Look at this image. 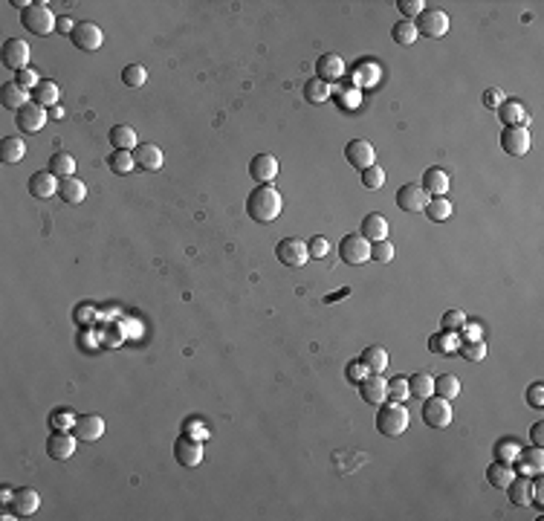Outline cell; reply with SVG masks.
<instances>
[{"mask_svg":"<svg viewBox=\"0 0 544 521\" xmlns=\"http://www.w3.org/2000/svg\"><path fill=\"white\" fill-rule=\"evenodd\" d=\"M281 206H284V200L276 186H258L247 197V211L258 223H272L281 214Z\"/></svg>","mask_w":544,"mask_h":521,"instance_id":"cell-1","label":"cell"},{"mask_svg":"<svg viewBox=\"0 0 544 521\" xmlns=\"http://www.w3.org/2000/svg\"><path fill=\"white\" fill-rule=\"evenodd\" d=\"M408 423H411V417H408L403 403L391 400V403H382L379 411H377V428H379V435H385V438H400L408 428Z\"/></svg>","mask_w":544,"mask_h":521,"instance_id":"cell-2","label":"cell"},{"mask_svg":"<svg viewBox=\"0 0 544 521\" xmlns=\"http://www.w3.org/2000/svg\"><path fill=\"white\" fill-rule=\"evenodd\" d=\"M20 26L26 29V33H32V35H49V33H55L58 18L52 15L49 6L32 4L26 12H20Z\"/></svg>","mask_w":544,"mask_h":521,"instance_id":"cell-3","label":"cell"},{"mask_svg":"<svg viewBox=\"0 0 544 521\" xmlns=\"http://www.w3.org/2000/svg\"><path fill=\"white\" fill-rule=\"evenodd\" d=\"M414 26H417V35L443 38L449 33V15L443 9H422L420 18L414 21Z\"/></svg>","mask_w":544,"mask_h":521,"instance_id":"cell-4","label":"cell"},{"mask_svg":"<svg viewBox=\"0 0 544 521\" xmlns=\"http://www.w3.org/2000/svg\"><path fill=\"white\" fill-rule=\"evenodd\" d=\"M422 423L432 428H446L451 423V403L443 400V397H426L422 400Z\"/></svg>","mask_w":544,"mask_h":521,"instance_id":"cell-5","label":"cell"},{"mask_svg":"<svg viewBox=\"0 0 544 521\" xmlns=\"http://www.w3.org/2000/svg\"><path fill=\"white\" fill-rule=\"evenodd\" d=\"M339 255H342L345 264L359 267V264L371 261V243L362 238V235H345L342 243H339Z\"/></svg>","mask_w":544,"mask_h":521,"instance_id":"cell-6","label":"cell"},{"mask_svg":"<svg viewBox=\"0 0 544 521\" xmlns=\"http://www.w3.org/2000/svg\"><path fill=\"white\" fill-rule=\"evenodd\" d=\"M276 255L284 267H304L310 261V252H307V243L301 238H284L278 247H276Z\"/></svg>","mask_w":544,"mask_h":521,"instance_id":"cell-7","label":"cell"},{"mask_svg":"<svg viewBox=\"0 0 544 521\" xmlns=\"http://www.w3.org/2000/svg\"><path fill=\"white\" fill-rule=\"evenodd\" d=\"M70 41H73V47H76V49H81V52H96V49L102 47L105 35H102V29H99L96 23L84 21V23H76Z\"/></svg>","mask_w":544,"mask_h":521,"instance_id":"cell-8","label":"cell"},{"mask_svg":"<svg viewBox=\"0 0 544 521\" xmlns=\"http://www.w3.org/2000/svg\"><path fill=\"white\" fill-rule=\"evenodd\" d=\"M345 160H348L356 171H365V168L377 165V151H374V145H371L368 139H353V142H348V148H345Z\"/></svg>","mask_w":544,"mask_h":521,"instance_id":"cell-9","label":"cell"},{"mask_svg":"<svg viewBox=\"0 0 544 521\" xmlns=\"http://www.w3.org/2000/svg\"><path fill=\"white\" fill-rule=\"evenodd\" d=\"M174 457H177V464L179 467H186V469H197L203 464V443L194 440V438H179L174 443Z\"/></svg>","mask_w":544,"mask_h":521,"instance_id":"cell-10","label":"cell"},{"mask_svg":"<svg viewBox=\"0 0 544 521\" xmlns=\"http://www.w3.org/2000/svg\"><path fill=\"white\" fill-rule=\"evenodd\" d=\"M9 510L12 515L18 518H29V515H35L41 510V496L35 493L32 486H23V489H15V496L9 501Z\"/></svg>","mask_w":544,"mask_h":521,"instance_id":"cell-11","label":"cell"},{"mask_svg":"<svg viewBox=\"0 0 544 521\" xmlns=\"http://www.w3.org/2000/svg\"><path fill=\"white\" fill-rule=\"evenodd\" d=\"M15 122L23 134H38L44 125H47V110L38 105V102H29L26 107H20L15 113Z\"/></svg>","mask_w":544,"mask_h":521,"instance_id":"cell-12","label":"cell"},{"mask_svg":"<svg viewBox=\"0 0 544 521\" xmlns=\"http://www.w3.org/2000/svg\"><path fill=\"white\" fill-rule=\"evenodd\" d=\"M4 64L9 70H15V73L29 67V44L23 38H9L4 44Z\"/></svg>","mask_w":544,"mask_h":521,"instance_id":"cell-13","label":"cell"},{"mask_svg":"<svg viewBox=\"0 0 544 521\" xmlns=\"http://www.w3.org/2000/svg\"><path fill=\"white\" fill-rule=\"evenodd\" d=\"M278 174V160L272 154H258L249 160V177L258 182V186H269Z\"/></svg>","mask_w":544,"mask_h":521,"instance_id":"cell-14","label":"cell"},{"mask_svg":"<svg viewBox=\"0 0 544 521\" xmlns=\"http://www.w3.org/2000/svg\"><path fill=\"white\" fill-rule=\"evenodd\" d=\"M342 76H345V61H342V55H336V52H324V55L316 61V78H321L324 84H330V81H342Z\"/></svg>","mask_w":544,"mask_h":521,"instance_id":"cell-15","label":"cell"},{"mask_svg":"<svg viewBox=\"0 0 544 521\" xmlns=\"http://www.w3.org/2000/svg\"><path fill=\"white\" fill-rule=\"evenodd\" d=\"M76 435L70 432H52L49 440H47V455L52 457V461H67V457L76 455Z\"/></svg>","mask_w":544,"mask_h":521,"instance_id":"cell-16","label":"cell"},{"mask_svg":"<svg viewBox=\"0 0 544 521\" xmlns=\"http://www.w3.org/2000/svg\"><path fill=\"white\" fill-rule=\"evenodd\" d=\"M501 145L509 157H524L530 151V131L527 128H504Z\"/></svg>","mask_w":544,"mask_h":521,"instance_id":"cell-17","label":"cell"},{"mask_svg":"<svg viewBox=\"0 0 544 521\" xmlns=\"http://www.w3.org/2000/svg\"><path fill=\"white\" fill-rule=\"evenodd\" d=\"M58 180L52 171H35L32 177H29V194L38 197V200H47L52 194H58Z\"/></svg>","mask_w":544,"mask_h":521,"instance_id":"cell-18","label":"cell"},{"mask_svg":"<svg viewBox=\"0 0 544 521\" xmlns=\"http://www.w3.org/2000/svg\"><path fill=\"white\" fill-rule=\"evenodd\" d=\"M426 203H429V194L422 192L420 186H414V182H406V186L397 192V206L403 209V211H422L426 209Z\"/></svg>","mask_w":544,"mask_h":521,"instance_id":"cell-19","label":"cell"},{"mask_svg":"<svg viewBox=\"0 0 544 521\" xmlns=\"http://www.w3.org/2000/svg\"><path fill=\"white\" fill-rule=\"evenodd\" d=\"M359 391H362V400L371 403V406H382L388 400V382L379 377V374H371L359 382Z\"/></svg>","mask_w":544,"mask_h":521,"instance_id":"cell-20","label":"cell"},{"mask_svg":"<svg viewBox=\"0 0 544 521\" xmlns=\"http://www.w3.org/2000/svg\"><path fill=\"white\" fill-rule=\"evenodd\" d=\"M73 435L78 438V440H99L102 435H105V420L99 417V414H84V417H78L76 420V426H73Z\"/></svg>","mask_w":544,"mask_h":521,"instance_id":"cell-21","label":"cell"},{"mask_svg":"<svg viewBox=\"0 0 544 521\" xmlns=\"http://www.w3.org/2000/svg\"><path fill=\"white\" fill-rule=\"evenodd\" d=\"M498 116H501V122L507 128H527L530 125V113L524 110V105L521 102H504L501 107H498Z\"/></svg>","mask_w":544,"mask_h":521,"instance_id":"cell-22","label":"cell"},{"mask_svg":"<svg viewBox=\"0 0 544 521\" xmlns=\"http://www.w3.org/2000/svg\"><path fill=\"white\" fill-rule=\"evenodd\" d=\"M507 496L516 507H527L533 501V481L530 475H516L509 484H507Z\"/></svg>","mask_w":544,"mask_h":521,"instance_id":"cell-23","label":"cell"},{"mask_svg":"<svg viewBox=\"0 0 544 521\" xmlns=\"http://www.w3.org/2000/svg\"><path fill=\"white\" fill-rule=\"evenodd\" d=\"M134 160H136L139 171H160L162 168V151L157 145H136Z\"/></svg>","mask_w":544,"mask_h":521,"instance_id":"cell-24","label":"cell"},{"mask_svg":"<svg viewBox=\"0 0 544 521\" xmlns=\"http://www.w3.org/2000/svg\"><path fill=\"white\" fill-rule=\"evenodd\" d=\"M362 238H365L368 243H377V240H388V221L382 218L379 211L374 214H365V221H362Z\"/></svg>","mask_w":544,"mask_h":521,"instance_id":"cell-25","label":"cell"},{"mask_svg":"<svg viewBox=\"0 0 544 521\" xmlns=\"http://www.w3.org/2000/svg\"><path fill=\"white\" fill-rule=\"evenodd\" d=\"M29 99H32V96H29L23 87H18L15 81H9V84L0 87V105H4L6 110H15V113H18L20 107L29 105Z\"/></svg>","mask_w":544,"mask_h":521,"instance_id":"cell-26","label":"cell"},{"mask_svg":"<svg viewBox=\"0 0 544 521\" xmlns=\"http://www.w3.org/2000/svg\"><path fill=\"white\" fill-rule=\"evenodd\" d=\"M426 194L432 197H443L449 192V174L443 168H426V174H422V186H420Z\"/></svg>","mask_w":544,"mask_h":521,"instance_id":"cell-27","label":"cell"},{"mask_svg":"<svg viewBox=\"0 0 544 521\" xmlns=\"http://www.w3.org/2000/svg\"><path fill=\"white\" fill-rule=\"evenodd\" d=\"M58 197H61L64 203H70V206H78L87 197V186L78 177H64L61 182H58Z\"/></svg>","mask_w":544,"mask_h":521,"instance_id":"cell-28","label":"cell"},{"mask_svg":"<svg viewBox=\"0 0 544 521\" xmlns=\"http://www.w3.org/2000/svg\"><path fill=\"white\" fill-rule=\"evenodd\" d=\"M26 157V142L20 136H4L0 139V163L15 165Z\"/></svg>","mask_w":544,"mask_h":521,"instance_id":"cell-29","label":"cell"},{"mask_svg":"<svg viewBox=\"0 0 544 521\" xmlns=\"http://www.w3.org/2000/svg\"><path fill=\"white\" fill-rule=\"evenodd\" d=\"M541 469H544V449L541 446H533V449L519 455V469L516 472H521V475H541Z\"/></svg>","mask_w":544,"mask_h":521,"instance_id":"cell-30","label":"cell"},{"mask_svg":"<svg viewBox=\"0 0 544 521\" xmlns=\"http://www.w3.org/2000/svg\"><path fill=\"white\" fill-rule=\"evenodd\" d=\"M47 171H52L58 180H64V177H76V160H73V154H67V151H55V154L49 157Z\"/></svg>","mask_w":544,"mask_h":521,"instance_id":"cell-31","label":"cell"},{"mask_svg":"<svg viewBox=\"0 0 544 521\" xmlns=\"http://www.w3.org/2000/svg\"><path fill=\"white\" fill-rule=\"evenodd\" d=\"M359 362L368 368V374H382L388 368V351L379 348V345H371V348H365V353L359 356Z\"/></svg>","mask_w":544,"mask_h":521,"instance_id":"cell-32","label":"cell"},{"mask_svg":"<svg viewBox=\"0 0 544 521\" xmlns=\"http://www.w3.org/2000/svg\"><path fill=\"white\" fill-rule=\"evenodd\" d=\"M58 99H61V90H58V84L49 81V78H44V81L32 90V102H38L41 107H55Z\"/></svg>","mask_w":544,"mask_h":521,"instance_id":"cell-33","label":"cell"},{"mask_svg":"<svg viewBox=\"0 0 544 521\" xmlns=\"http://www.w3.org/2000/svg\"><path fill=\"white\" fill-rule=\"evenodd\" d=\"M110 145L116 148V151H131V148H136L139 142H136V131L131 128V125H113L110 128Z\"/></svg>","mask_w":544,"mask_h":521,"instance_id":"cell-34","label":"cell"},{"mask_svg":"<svg viewBox=\"0 0 544 521\" xmlns=\"http://www.w3.org/2000/svg\"><path fill=\"white\" fill-rule=\"evenodd\" d=\"M516 478V469H512V464H501L495 461L490 469H487V481L495 486V489H507V484Z\"/></svg>","mask_w":544,"mask_h":521,"instance_id":"cell-35","label":"cell"},{"mask_svg":"<svg viewBox=\"0 0 544 521\" xmlns=\"http://www.w3.org/2000/svg\"><path fill=\"white\" fill-rule=\"evenodd\" d=\"M408 391H411L414 400H426V397L434 394V377H429V374H411Z\"/></svg>","mask_w":544,"mask_h":521,"instance_id":"cell-36","label":"cell"},{"mask_svg":"<svg viewBox=\"0 0 544 521\" xmlns=\"http://www.w3.org/2000/svg\"><path fill=\"white\" fill-rule=\"evenodd\" d=\"M422 211H426V218H429V221L443 223V221H449V218H451V203H449L446 197H432Z\"/></svg>","mask_w":544,"mask_h":521,"instance_id":"cell-37","label":"cell"},{"mask_svg":"<svg viewBox=\"0 0 544 521\" xmlns=\"http://www.w3.org/2000/svg\"><path fill=\"white\" fill-rule=\"evenodd\" d=\"M304 99L310 102V105H321V102H327L330 99V84H324L321 78H307V84H304Z\"/></svg>","mask_w":544,"mask_h":521,"instance_id":"cell-38","label":"cell"},{"mask_svg":"<svg viewBox=\"0 0 544 521\" xmlns=\"http://www.w3.org/2000/svg\"><path fill=\"white\" fill-rule=\"evenodd\" d=\"M107 165H110V171H116V174H131V171L136 168L134 151H113V154L107 157Z\"/></svg>","mask_w":544,"mask_h":521,"instance_id":"cell-39","label":"cell"},{"mask_svg":"<svg viewBox=\"0 0 544 521\" xmlns=\"http://www.w3.org/2000/svg\"><path fill=\"white\" fill-rule=\"evenodd\" d=\"M391 38H394L400 47H411L417 41V26L414 21H400L394 23V29H391Z\"/></svg>","mask_w":544,"mask_h":521,"instance_id":"cell-40","label":"cell"},{"mask_svg":"<svg viewBox=\"0 0 544 521\" xmlns=\"http://www.w3.org/2000/svg\"><path fill=\"white\" fill-rule=\"evenodd\" d=\"M434 394L443 397V400H455V397L461 394V382L458 377H451V374H443L434 380Z\"/></svg>","mask_w":544,"mask_h":521,"instance_id":"cell-41","label":"cell"},{"mask_svg":"<svg viewBox=\"0 0 544 521\" xmlns=\"http://www.w3.org/2000/svg\"><path fill=\"white\" fill-rule=\"evenodd\" d=\"M463 324H466V313H463V310H458V308L446 310V313H443V319H440L443 333H451V336H458Z\"/></svg>","mask_w":544,"mask_h":521,"instance_id":"cell-42","label":"cell"},{"mask_svg":"<svg viewBox=\"0 0 544 521\" xmlns=\"http://www.w3.org/2000/svg\"><path fill=\"white\" fill-rule=\"evenodd\" d=\"M359 177H362V186H365L368 192H379L385 186V171L379 165H371L365 171H359Z\"/></svg>","mask_w":544,"mask_h":521,"instance_id":"cell-43","label":"cell"},{"mask_svg":"<svg viewBox=\"0 0 544 521\" xmlns=\"http://www.w3.org/2000/svg\"><path fill=\"white\" fill-rule=\"evenodd\" d=\"M519 455H521V446L516 440H498L495 443V461H501V464H512Z\"/></svg>","mask_w":544,"mask_h":521,"instance_id":"cell-44","label":"cell"},{"mask_svg":"<svg viewBox=\"0 0 544 521\" xmlns=\"http://www.w3.org/2000/svg\"><path fill=\"white\" fill-rule=\"evenodd\" d=\"M411 391H408V377H394L388 382V400H394V403H403L408 400Z\"/></svg>","mask_w":544,"mask_h":521,"instance_id":"cell-45","label":"cell"},{"mask_svg":"<svg viewBox=\"0 0 544 521\" xmlns=\"http://www.w3.org/2000/svg\"><path fill=\"white\" fill-rule=\"evenodd\" d=\"M122 81H125V87H142L148 81V70L142 64H128L122 70Z\"/></svg>","mask_w":544,"mask_h":521,"instance_id":"cell-46","label":"cell"},{"mask_svg":"<svg viewBox=\"0 0 544 521\" xmlns=\"http://www.w3.org/2000/svg\"><path fill=\"white\" fill-rule=\"evenodd\" d=\"M461 356L469 359V362H480L483 356H487V345H483L480 339L478 342H463L461 345Z\"/></svg>","mask_w":544,"mask_h":521,"instance_id":"cell-47","label":"cell"},{"mask_svg":"<svg viewBox=\"0 0 544 521\" xmlns=\"http://www.w3.org/2000/svg\"><path fill=\"white\" fill-rule=\"evenodd\" d=\"M371 258L379 261V264H391V261H394V247H391L388 240H377L371 247Z\"/></svg>","mask_w":544,"mask_h":521,"instance_id":"cell-48","label":"cell"},{"mask_svg":"<svg viewBox=\"0 0 544 521\" xmlns=\"http://www.w3.org/2000/svg\"><path fill=\"white\" fill-rule=\"evenodd\" d=\"M15 84H18V87H23L26 93H29V90H35V87L41 84V76H38L35 70H29V67H26V70H20V73L15 76Z\"/></svg>","mask_w":544,"mask_h":521,"instance_id":"cell-49","label":"cell"},{"mask_svg":"<svg viewBox=\"0 0 544 521\" xmlns=\"http://www.w3.org/2000/svg\"><path fill=\"white\" fill-rule=\"evenodd\" d=\"M397 9L406 15V21H417V18H420V12L426 9V4H422V0H400Z\"/></svg>","mask_w":544,"mask_h":521,"instance_id":"cell-50","label":"cell"},{"mask_svg":"<svg viewBox=\"0 0 544 521\" xmlns=\"http://www.w3.org/2000/svg\"><path fill=\"white\" fill-rule=\"evenodd\" d=\"M76 420L78 417H73L70 411H58V414H52V428L55 432H70V428L76 426Z\"/></svg>","mask_w":544,"mask_h":521,"instance_id":"cell-51","label":"cell"},{"mask_svg":"<svg viewBox=\"0 0 544 521\" xmlns=\"http://www.w3.org/2000/svg\"><path fill=\"white\" fill-rule=\"evenodd\" d=\"M307 252H310V258H324V255L330 252V243H327V238L316 235V238L307 243Z\"/></svg>","mask_w":544,"mask_h":521,"instance_id":"cell-52","label":"cell"},{"mask_svg":"<svg viewBox=\"0 0 544 521\" xmlns=\"http://www.w3.org/2000/svg\"><path fill=\"white\" fill-rule=\"evenodd\" d=\"M483 105H487L490 110H498L504 105V93L498 87H490V90H483Z\"/></svg>","mask_w":544,"mask_h":521,"instance_id":"cell-53","label":"cell"},{"mask_svg":"<svg viewBox=\"0 0 544 521\" xmlns=\"http://www.w3.org/2000/svg\"><path fill=\"white\" fill-rule=\"evenodd\" d=\"M527 403H530L533 409H544V385H541V382H536V385L527 388Z\"/></svg>","mask_w":544,"mask_h":521,"instance_id":"cell-54","label":"cell"},{"mask_svg":"<svg viewBox=\"0 0 544 521\" xmlns=\"http://www.w3.org/2000/svg\"><path fill=\"white\" fill-rule=\"evenodd\" d=\"M365 374H368V368L362 362H350L348 365V380L350 382H362V380H365Z\"/></svg>","mask_w":544,"mask_h":521,"instance_id":"cell-55","label":"cell"},{"mask_svg":"<svg viewBox=\"0 0 544 521\" xmlns=\"http://www.w3.org/2000/svg\"><path fill=\"white\" fill-rule=\"evenodd\" d=\"M480 333H483V330H480V324H469V322H466V324L461 327V333H458V336H463L466 342H478V339H480Z\"/></svg>","mask_w":544,"mask_h":521,"instance_id":"cell-56","label":"cell"},{"mask_svg":"<svg viewBox=\"0 0 544 521\" xmlns=\"http://www.w3.org/2000/svg\"><path fill=\"white\" fill-rule=\"evenodd\" d=\"M530 440H533V446H544V423H536L530 428Z\"/></svg>","mask_w":544,"mask_h":521,"instance_id":"cell-57","label":"cell"},{"mask_svg":"<svg viewBox=\"0 0 544 521\" xmlns=\"http://www.w3.org/2000/svg\"><path fill=\"white\" fill-rule=\"evenodd\" d=\"M541 493H544V486H541V475H538L536 484H533V501H536L538 510H544V496H541Z\"/></svg>","mask_w":544,"mask_h":521,"instance_id":"cell-58","label":"cell"},{"mask_svg":"<svg viewBox=\"0 0 544 521\" xmlns=\"http://www.w3.org/2000/svg\"><path fill=\"white\" fill-rule=\"evenodd\" d=\"M73 29H76V23H73L70 18H61V21H58V26H55V33H61V35H73Z\"/></svg>","mask_w":544,"mask_h":521,"instance_id":"cell-59","label":"cell"},{"mask_svg":"<svg viewBox=\"0 0 544 521\" xmlns=\"http://www.w3.org/2000/svg\"><path fill=\"white\" fill-rule=\"evenodd\" d=\"M12 496H15V489H4V493H0V504H4V507H9Z\"/></svg>","mask_w":544,"mask_h":521,"instance_id":"cell-60","label":"cell"},{"mask_svg":"<svg viewBox=\"0 0 544 521\" xmlns=\"http://www.w3.org/2000/svg\"><path fill=\"white\" fill-rule=\"evenodd\" d=\"M84 308H87V304H81V310L76 313V319H78V322H84V319H90V310H84Z\"/></svg>","mask_w":544,"mask_h":521,"instance_id":"cell-61","label":"cell"}]
</instances>
